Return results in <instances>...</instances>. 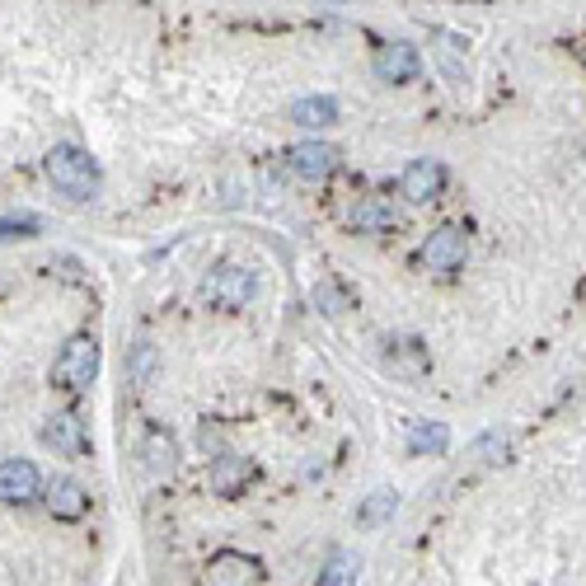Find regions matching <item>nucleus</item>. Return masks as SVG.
<instances>
[{
	"mask_svg": "<svg viewBox=\"0 0 586 586\" xmlns=\"http://www.w3.org/2000/svg\"><path fill=\"white\" fill-rule=\"evenodd\" d=\"M291 122L310 127V132H324V127L338 122V104L328 99V94H306V99L291 104Z\"/></svg>",
	"mask_w": 586,
	"mask_h": 586,
	"instance_id": "obj_13",
	"label": "nucleus"
},
{
	"mask_svg": "<svg viewBox=\"0 0 586 586\" xmlns=\"http://www.w3.org/2000/svg\"><path fill=\"white\" fill-rule=\"evenodd\" d=\"M151 361H155V347L151 343H136V385H146V375H151Z\"/></svg>",
	"mask_w": 586,
	"mask_h": 586,
	"instance_id": "obj_22",
	"label": "nucleus"
},
{
	"mask_svg": "<svg viewBox=\"0 0 586 586\" xmlns=\"http://www.w3.org/2000/svg\"><path fill=\"white\" fill-rule=\"evenodd\" d=\"M38 488H43V479H38V469H34V461H0V502H28V498H38Z\"/></svg>",
	"mask_w": 586,
	"mask_h": 586,
	"instance_id": "obj_8",
	"label": "nucleus"
},
{
	"mask_svg": "<svg viewBox=\"0 0 586 586\" xmlns=\"http://www.w3.org/2000/svg\"><path fill=\"white\" fill-rule=\"evenodd\" d=\"M253 479H259V465L240 461V455H220L212 465V488L220 498H240V488H249Z\"/></svg>",
	"mask_w": 586,
	"mask_h": 586,
	"instance_id": "obj_10",
	"label": "nucleus"
},
{
	"mask_svg": "<svg viewBox=\"0 0 586 586\" xmlns=\"http://www.w3.org/2000/svg\"><path fill=\"white\" fill-rule=\"evenodd\" d=\"M441 188H446V169H441V160H414L399 174V193L408 202H432V198H441Z\"/></svg>",
	"mask_w": 586,
	"mask_h": 586,
	"instance_id": "obj_6",
	"label": "nucleus"
},
{
	"mask_svg": "<svg viewBox=\"0 0 586 586\" xmlns=\"http://www.w3.org/2000/svg\"><path fill=\"white\" fill-rule=\"evenodd\" d=\"M291 169L300 174V179H310V183H320V179H328V174L338 169V146H328V141H300V146H291Z\"/></svg>",
	"mask_w": 586,
	"mask_h": 586,
	"instance_id": "obj_5",
	"label": "nucleus"
},
{
	"mask_svg": "<svg viewBox=\"0 0 586 586\" xmlns=\"http://www.w3.org/2000/svg\"><path fill=\"white\" fill-rule=\"evenodd\" d=\"M314 586H357V559L352 553H334V559L324 563V573Z\"/></svg>",
	"mask_w": 586,
	"mask_h": 586,
	"instance_id": "obj_17",
	"label": "nucleus"
},
{
	"mask_svg": "<svg viewBox=\"0 0 586 586\" xmlns=\"http://www.w3.org/2000/svg\"><path fill=\"white\" fill-rule=\"evenodd\" d=\"M94 375H99V338L75 334L61 347V357L52 361V385L57 390H85Z\"/></svg>",
	"mask_w": 586,
	"mask_h": 586,
	"instance_id": "obj_2",
	"label": "nucleus"
},
{
	"mask_svg": "<svg viewBox=\"0 0 586 586\" xmlns=\"http://www.w3.org/2000/svg\"><path fill=\"white\" fill-rule=\"evenodd\" d=\"M451 446V432L446 422H408V451H427V455H441Z\"/></svg>",
	"mask_w": 586,
	"mask_h": 586,
	"instance_id": "obj_14",
	"label": "nucleus"
},
{
	"mask_svg": "<svg viewBox=\"0 0 586 586\" xmlns=\"http://www.w3.org/2000/svg\"><path fill=\"white\" fill-rule=\"evenodd\" d=\"M418 67H422V61H418V47H408V43H385V47L375 52V75H380L385 85H408V81L418 75Z\"/></svg>",
	"mask_w": 586,
	"mask_h": 586,
	"instance_id": "obj_7",
	"label": "nucleus"
},
{
	"mask_svg": "<svg viewBox=\"0 0 586 586\" xmlns=\"http://www.w3.org/2000/svg\"><path fill=\"white\" fill-rule=\"evenodd\" d=\"M506 451H512V441H506L502 432H488V436L479 441V446H474V455H493V461H502Z\"/></svg>",
	"mask_w": 586,
	"mask_h": 586,
	"instance_id": "obj_21",
	"label": "nucleus"
},
{
	"mask_svg": "<svg viewBox=\"0 0 586 586\" xmlns=\"http://www.w3.org/2000/svg\"><path fill=\"white\" fill-rule=\"evenodd\" d=\"M174 455H179V451H174V441H169L165 432H151V436H146V465H151V469H169Z\"/></svg>",
	"mask_w": 586,
	"mask_h": 586,
	"instance_id": "obj_18",
	"label": "nucleus"
},
{
	"mask_svg": "<svg viewBox=\"0 0 586 586\" xmlns=\"http://www.w3.org/2000/svg\"><path fill=\"white\" fill-rule=\"evenodd\" d=\"M394 512H399V493H394V488H380V493L361 502V526H385Z\"/></svg>",
	"mask_w": 586,
	"mask_h": 586,
	"instance_id": "obj_16",
	"label": "nucleus"
},
{
	"mask_svg": "<svg viewBox=\"0 0 586 586\" xmlns=\"http://www.w3.org/2000/svg\"><path fill=\"white\" fill-rule=\"evenodd\" d=\"M47 512L57 521H81L89 512V493L75 479H52L47 483Z\"/></svg>",
	"mask_w": 586,
	"mask_h": 586,
	"instance_id": "obj_11",
	"label": "nucleus"
},
{
	"mask_svg": "<svg viewBox=\"0 0 586 586\" xmlns=\"http://www.w3.org/2000/svg\"><path fill=\"white\" fill-rule=\"evenodd\" d=\"M212 577L220 586H259L263 582V563L244 559V553H220V559H212Z\"/></svg>",
	"mask_w": 586,
	"mask_h": 586,
	"instance_id": "obj_12",
	"label": "nucleus"
},
{
	"mask_svg": "<svg viewBox=\"0 0 586 586\" xmlns=\"http://www.w3.org/2000/svg\"><path fill=\"white\" fill-rule=\"evenodd\" d=\"M418 259L432 267V273H455V267L465 263V235L455 230V226L432 230V235H427V244H422Z\"/></svg>",
	"mask_w": 586,
	"mask_h": 586,
	"instance_id": "obj_4",
	"label": "nucleus"
},
{
	"mask_svg": "<svg viewBox=\"0 0 586 586\" xmlns=\"http://www.w3.org/2000/svg\"><path fill=\"white\" fill-rule=\"evenodd\" d=\"M43 220L38 216H0V240H24V235H38Z\"/></svg>",
	"mask_w": 586,
	"mask_h": 586,
	"instance_id": "obj_19",
	"label": "nucleus"
},
{
	"mask_svg": "<svg viewBox=\"0 0 586 586\" xmlns=\"http://www.w3.org/2000/svg\"><path fill=\"white\" fill-rule=\"evenodd\" d=\"M253 287H259V282H253L249 267L220 263L216 273L202 282V300H207V306H216V310H240V306H249V300H253Z\"/></svg>",
	"mask_w": 586,
	"mask_h": 586,
	"instance_id": "obj_3",
	"label": "nucleus"
},
{
	"mask_svg": "<svg viewBox=\"0 0 586 586\" xmlns=\"http://www.w3.org/2000/svg\"><path fill=\"white\" fill-rule=\"evenodd\" d=\"M352 226L357 230H367V235H375V230H390L394 226V212H390V202H380V198H367L361 207L352 212Z\"/></svg>",
	"mask_w": 586,
	"mask_h": 586,
	"instance_id": "obj_15",
	"label": "nucleus"
},
{
	"mask_svg": "<svg viewBox=\"0 0 586 586\" xmlns=\"http://www.w3.org/2000/svg\"><path fill=\"white\" fill-rule=\"evenodd\" d=\"M43 169H47V179H52L57 193L71 198V202H89L94 193H99V165L89 160V151L71 146V141H67V146L47 151Z\"/></svg>",
	"mask_w": 586,
	"mask_h": 586,
	"instance_id": "obj_1",
	"label": "nucleus"
},
{
	"mask_svg": "<svg viewBox=\"0 0 586 586\" xmlns=\"http://www.w3.org/2000/svg\"><path fill=\"white\" fill-rule=\"evenodd\" d=\"M43 436H47V446L61 451V455H85V451H89V432H85L81 414H57V418H47Z\"/></svg>",
	"mask_w": 586,
	"mask_h": 586,
	"instance_id": "obj_9",
	"label": "nucleus"
},
{
	"mask_svg": "<svg viewBox=\"0 0 586 586\" xmlns=\"http://www.w3.org/2000/svg\"><path fill=\"white\" fill-rule=\"evenodd\" d=\"M314 306H320L324 314H343L347 296H343V287H334V282H320V287H314Z\"/></svg>",
	"mask_w": 586,
	"mask_h": 586,
	"instance_id": "obj_20",
	"label": "nucleus"
}]
</instances>
